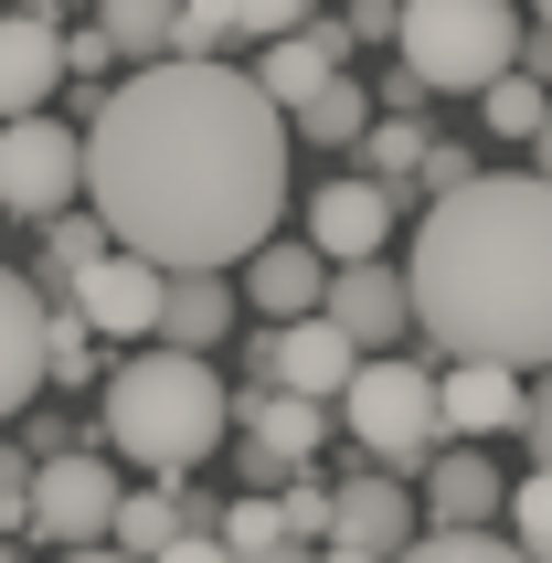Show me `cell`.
Masks as SVG:
<instances>
[{"label": "cell", "mask_w": 552, "mask_h": 563, "mask_svg": "<svg viewBox=\"0 0 552 563\" xmlns=\"http://www.w3.org/2000/svg\"><path fill=\"white\" fill-rule=\"evenodd\" d=\"M0 563H11V532H0Z\"/></svg>", "instance_id": "cell-47"}, {"label": "cell", "mask_w": 552, "mask_h": 563, "mask_svg": "<svg viewBox=\"0 0 552 563\" xmlns=\"http://www.w3.org/2000/svg\"><path fill=\"white\" fill-rule=\"evenodd\" d=\"M96 383H107L96 446H118L128 468H150V478H191L223 446V426H234L223 373L202 351H170V341H150L139 362H118V373H96Z\"/></svg>", "instance_id": "cell-3"}, {"label": "cell", "mask_w": 552, "mask_h": 563, "mask_svg": "<svg viewBox=\"0 0 552 563\" xmlns=\"http://www.w3.org/2000/svg\"><path fill=\"white\" fill-rule=\"evenodd\" d=\"M340 64H351V32H340V22H298V32H266L245 75H255L266 107H298V96L319 86V75H340Z\"/></svg>", "instance_id": "cell-17"}, {"label": "cell", "mask_w": 552, "mask_h": 563, "mask_svg": "<svg viewBox=\"0 0 552 563\" xmlns=\"http://www.w3.org/2000/svg\"><path fill=\"white\" fill-rule=\"evenodd\" d=\"M64 298H75V319H86L96 341H150L159 266H150V255H128V245H107V255H86V266L64 277Z\"/></svg>", "instance_id": "cell-8"}, {"label": "cell", "mask_w": 552, "mask_h": 563, "mask_svg": "<svg viewBox=\"0 0 552 563\" xmlns=\"http://www.w3.org/2000/svg\"><path fill=\"white\" fill-rule=\"evenodd\" d=\"M542 107H552V86H542V75H521V64H499L489 86H478L489 139H531V128H542Z\"/></svg>", "instance_id": "cell-27"}, {"label": "cell", "mask_w": 552, "mask_h": 563, "mask_svg": "<svg viewBox=\"0 0 552 563\" xmlns=\"http://www.w3.org/2000/svg\"><path fill=\"white\" fill-rule=\"evenodd\" d=\"M308 563H383V553H351V542H308Z\"/></svg>", "instance_id": "cell-42"}, {"label": "cell", "mask_w": 552, "mask_h": 563, "mask_svg": "<svg viewBox=\"0 0 552 563\" xmlns=\"http://www.w3.org/2000/svg\"><path fill=\"white\" fill-rule=\"evenodd\" d=\"M234 266H245L234 298L266 309V319H308V309H319V287H330V255L308 245V234H266V245H245Z\"/></svg>", "instance_id": "cell-12"}, {"label": "cell", "mask_w": 552, "mask_h": 563, "mask_svg": "<svg viewBox=\"0 0 552 563\" xmlns=\"http://www.w3.org/2000/svg\"><path fill=\"white\" fill-rule=\"evenodd\" d=\"M234 563H308V542H266V553H234Z\"/></svg>", "instance_id": "cell-43"}, {"label": "cell", "mask_w": 552, "mask_h": 563, "mask_svg": "<svg viewBox=\"0 0 552 563\" xmlns=\"http://www.w3.org/2000/svg\"><path fill=\"white\" fill-rule=\"evenodd\" d=\"M213 542H223V553H266V542H287V532H276V489H234V500L213 510Z\"/></svg>", "instance_id": "cell-30"}, {"label": "cell", "mask_w": 552, "mask_h": 563, "mask_svg": "<svg viewBox=\"0 0 552 563\" xmlns=\"http://www.w3.org/2000/svg\"><path fill=\"white\" fill-rule=\"evenodd\" d=\"M319 319H330L351 351H394L404 330H415V309H404V266H383V255H351V266H330V287H319Z\"/></svg>", "instance_id": "cell-9"}, {"label": "cell", "mask_w": 552, "mask_h": 563, "mask_svg": "<svg viewBox=\"0 0 552 563\" xmlns=\"http://www.w3.org/2000/svg\"><path fill=\"white\" fill-rule=\"evenodd\" d=\"M54 446H75V426L43 415V394H32V405H22V457H54Z\"/></svg>", "instance_id": "cell-37"}, {"label": "cell", "mask_w": 552, "mask_h": 563, "mask_svg": "<svg viewBox=\"0 0 552 563\" xmlns=\"http://www.w3.org/2000/svg\"><path fill=\"white\" fill-rule=\"evenodd\" d=\"M394 181H372V170H351V181L308 191V245L330 255V266H351V255H383L394 245Z\"/></svg>", "instance_id": "cell-11"}, {"label": "cell", "mask_w": 552, "mask_h": 563, "mask_svg": "<svg viewBox=\"0 0 552 563\" xmlns=\"http://www.w3.org/2000/svg\"><path fill=\"white\" fill-rule=\"evenodd\" d=\"M467 170H478V159H467L457 139H435V128H426V159H415V181H404V191H426V202H435V191H457Z\"/></svg>", "instance_id": "cell-33"}, {"label": "cell", "mask_w": 552, "mask_h": 563, "mask_svg": "<svg viewBox=\"0 0 552 563\" xmlns=\"http://www.w3.org/2000/svg\"><path fill=\"white\" fill-rule=\"evenodd\" d=\"M394 563H521V553H510V532H415Z\"/></svg>", "instance_id": "cell-32"}, {"label": "cell", "mask_w": 552, "mask_h": 563, "mask_svg": "<svg viewBox=\"0 0 552 563\" xmlns=\"http://www.w3.org/2000/svg\"><path fill=\"white\" fill-rule=\"evenodd\" d=\"M64 202H86V139L64 118H0V213L11 223H54Z\"/></svg>", "instance_id": "cell-6"}, {"label": "cell", "mask_w": 552, "mask_h": 563, "mask_svg": "<svg viewBox=\"0 0 552 563\" xmlns=\"http://www.w3.org/2000/svg\"><path fill=\"white\" fill-rule=\"evenodd\" d=\"M234 415H245V437L266 446L276 468H308V457L330 446V405H308V394H276V383L234 394Z\"/></svg>", "instance_id": "cell-20"}, {"label": "cell", "mask_w": 552, "mask_h": 563, "mask_svg": "<svg viewBox=\"0 0 552 563\" xmlns=\"http://www.w3.org/2000/svg\"><path fill=\"white\" fill-rule=\"evenodd\" d=\"M86 255H107V223H96L86 202H64V213L43 223V266H32V287H43V298H64V277H75Z\"/></svg>", "instance_id": "cell-26"}, {"label": "cell", "mask_w": 552, "mask_h": 563, "mask_svg": "<svg viewBox=\"0 0 552 563\" xmlns=\"http://www.w3.org/2000/svg\"><path fill=\"white\" fill-rule=\"evenodd\" d=\"M276 532L287 542H330V478H308V468L276 478Z\"/></svg>", "instance_id": "cell-31"}, {"label": "cell", "mask_w": 552, "mask_h": 563, "mask_svg": "<svg viewBox=\"0 0 552 563\" xmlns=\"http://www.w3.org/2000/svg\"><path fill=\"white\" fill-rule=\"evenodd\" d=\"M75 139H86V213L107 223V245L150 266H234L245 245H266L298 150L287 107H266L234 54L139 64L128 86L96 96V128Z\"/></svg>", "instance_id": "cell-1"}, {"label": "cell", "mask_w": 552, "mask_h": 563, "mask_svg": "<svg viewBox=\"0 0 552 563\" xmlns=\"http://www.w3.org/2000/svg\"><path fill=\"white\" fill-rule=\"evenodd\" d=\"M107 64H118V54H107V32H64V75H107Z\"/></svg>", "instance_id": "cell-38"}, {"label": "cell", "mask_w": 552, "mask_h": 563, "mask_svg": "<svg viewBox=\"0 0 552 563\" xmlns=\"http://www.w3.org/2000/svg\"><path fill=\"white\" fill-rule=\"evenodd\" d=\"M234 43H245V32H234V0H170V54L223 64Z\"/></svg>", "instance_id": "cell-28"}, {"label": "cell", "mask_w": 552, "mask_h": 563, "mask_svg": "<svg viewBox=\"0 0 552 563\" xmlns=\"http://www.w3.org/2000/svg\"><path fill=\"white\" fill-rule=\"evenodd\" d=\"M54 563H128V553H96V542H75V553H54Z\"/></svg>", "instance_id": "cell-45"}, {"label": "cell", "mask_w": 552, "mask_h": 563, "mask_svg": "<svg viewBox=\"0 0 552 563\" xmlns=\"http://www.w3.org/2000/svg\"><path fill=\"white\" fill-rule=\"evenodd\" d=\"M96 373H107V341H96L86 319H75V298H43V383L86 394Z\"/></svg>", "instance_id": "cell-23"}, {"label": "cell", "mask_w": 552, "mask_h": 563, "mask_svg": "<svg viewBox=\"0 0 552 563\" xmlns=\"http://www.w3.org/2000/svg\"><path fill=\"white\" fill-rule=\"evenodd\" d=\"M107 510H118V468L96 457V437L32 457V500H22V532L75 553V542H107Z\"/></svg>", "instance_id": "cell-7"}, {"label": "cell", "mask_w": 552, "mask_h": 563, "mask_svg": "<svg viewBox=\"0 0 552 563\" xmlns=\"http://www.w3.org/2000/svg\"><path fill=\"white\" fill-rule=\"evenodd\" d=\"M415 478H426V500H415V521H426V532H489V521H499V489H510L478 446H435Z\"/></svg>", "instance_id": "cell-13"}, {"label": "cell", "mask_w": 552, "mask_h": 563, "mask_svg": "<svg viewBox=\"0 0 552 563\" xmlns=\"http://www.w3.org/2000/svg\"><path fill=\"white\" fill-rule=\"evenodd\" d=\"M404 309L446 362H552V181L467 170L435 191L404 255Z\"/></svg>", "instance_id": "cell-2"}, {"label": "cell", "mask_w": 552, "mask_h": 563, "mask_svg": "<svg viewBox=\"0 0 552 563\" xmlns=\"http://www.w3.org/2000/svg\"><path fill=\"white\" fill-rule=\"evenodd\" d=\"M340 32H351V43H394V0H351V22H340Z\"/></svg>", "instance_id": "cell-40"}, {"label": "cell", "mask_w": 552, "mask_h": 563, "mask_svg": "<svg viewBox=\"0 0 552 563\" xmlns=\"http://www.w3.org/2000/svg\"><path fill=\"white\" fill-rule=\"evenodd\" d=\"M510 64H521V75H542V86H552V22H531V32H521V54H510Z\"/></svg>", "instance_id": "cell-41"}, {"label": "cell", "mask_w": 552, "mask_h": 563, "mask_svg": "<svg viewBox=\"0 0 552 563\" xmlns=\"http://www.w3.org/2000/svg\"><path fill=\"white\" fill-rule=\"evenodd\" d=\"M330 405H340L351 446H362L383 478H415L435 457V373H426V362H383V351H362Z\"/></svg>", "instance_id": "cell-5"}, {"label": "cell", "mask_w": 552, "mask_h": 563, "mask_svg": "<svg viewBox=\"0 0 552 563\" xmlns=\"http://www.w3.org/2000/svg\"><path fill=\"white\" fill-rule=\"evenodd\" d=\"M22 500H32V457L0 446V532H22Z\"/></svg>", "instance_id": "cell-36"}, {"label": "cell", "mask_w": 552, "mask_h": 563, "mask_svg": "<svg viewBox=\"0 0 552 563\" xmlns=\"http://www.w3.org/2000/svg\"><path fill=\"white\" fill-rule=\"evenodd\" d=\"M521 426H531V468H552V362L542 383H521Z\"/></svg>", "instance_id": "cell-35"}, {"label": "cell", "mask_w": 552, "mask_h": 563, "mask_svg": "<svg viewBox=\"0 0 552 563\" xmlns=\"http://www.w3.org/2000/svg\"><path fill=\"white\" fill-rule=\"evenodd\" d=\"M351 150H362V170H372V181H394V202H404L415 159H426V118H404V107H372V128L351 139Z\"/></svg>", "instance_id": "cell-24"}, {"label": "cell", "mask_w": 552, "mask_h": 563, "mask_svg": "<svg viewBox=\"0 0 552 563\" xmlns=\"http://www.w3.org/2000/svg\"><path fill=\"white\" fill-rule=\"evenodd\" d=\"M32 394H43V287L0 266V415H22Z\"/></svg>", "instance_id": "cell-19"}, {"label": "cell", "mask_w": 552, "mask_h": 563, "mask_svg": "<svg viewBox=\"0 0 552 563\" xmlns=\"http://www.w3.org/2000/svg\"><path fill=\"white\" fill-rule=\"evenodd\" d=\"M531 159H542V181H552V107H542V128H531Z\"/></svg>", "instance_id": "cell-44"}, {"label": "cell", "mask_w": 552, "mask_h": 563, "mask_svg": "<svg viewBox=\"0 0 552 563\" xmlns=\"http://www.w3.org/2000/svg\"><path fill=\"white\" fill-rule=\"evenodd\" d=\"M96 32L118 64H159L170 54V0H96Z\"/></svg>", "instance_id": "cell-25"}, {"label": "cell", "mask_w": 552, "mask_h": 563, "mask_svg": "<svg viewBox=\"0 0 552 563\" xmlns=\"http://www.w3.org/2000/svg\"><path fill=\"white\" fill-rule=\"evenodd\" d=\"M170 532H181V489H170V478H150V489H118V510H107V553L150 563Z\"/></svg>", "instance_id": "cell-22"}, {"label": "cell", "mask_w": 552, "mask_h": 563, "mask_svg": "<svg viewBox=\"0 0 552 563\" xmlns=\"http://www.w3.org/2000/svg\"><path fill=\"white\" fill-rule=\"evenodd\" d=\"M234 277L223 266H159V319H150V341H170V351H213L223 330H234Z\"/></svg>", "instance_id": "cell-15"}, {"label": "cell", "mask_w": 552, "mask_h": 563, "mask_svg": "<svg viewBox=\"0 0 552 563\" xmlns=\"http://www.w3.org/2000/svg\"><path fill=\"white\" fill-rule=\"evenodd\" d=\"M11 11H43V22H54V11H64V0H11Z\"/></svg>", "instance_id": "cell-46"}, {"label": "cell", "mask_w": 552, "mask_h": 563, "mask_svg": "<svg viewBox=\"0 0 552 563\" xmlns=\"http://www.w3.org/2000/svg\"><path fill=\"white\" fill-rule=\"evenodd\" d=\"M150 563H234V553H223V542L213 532H170V542H159V553Z\"/></svg>", "instance_id": "cell-39"}, {"label": "cell", "mask_w": 552, "mask_h": 563, "mask_svg": "<svg viewBox=\"0 0 552 563\" xmlns=\"http://www.w3.org/2000/svg\"><path fill=\"white\" fill-rule=\"evenodd\" d=\"M394 43L426 96H478L521 54V11L510 0H394Z\"/></svg>", "instance_id": "cell-4"}, {"label": "cell", "mask_w": 552, "mask_h": 563, "mask_svg": "<svg viewBox=\"0 0 552 563\" xmlns=\"http://www.w3.org/2000/svg\"><path fill=\"white\" fill-rule=\"evenodd\" d=\"M362 128H372V86L351 75V64H340V75H319V86L287 107V139H308V150H351Z\"/></svg>", "instance_id": "cell-21"}, {"label": "cell", "mask_w": 552, "mask_h": 563, "mask_svg": "<svg viewBox=\"0 0 552 563\" xmlns=\"http://www.w3.org/2000/svg\"><path fill=\"white\" fill-rule=\"evenodd\" d=\"M499 510H510V553L552 563V468H531L521 489H499Z\"/></svg>", "instance_id": "cell-29"}, {"label": "cell", "mask_w": 552, "mask_h": 563, "mask_svg": "<svg viewBox=\"0 0 552 563\" xmlns=\"http://www.w3.org/2000/svg\"><path fill=\"white\" fill-rule=\"evenodd\" d=\"M351 362H362V351L340 341L319 309L308 319H266V341H255V373H266L276 394H308V405H330L340 383H351Z\"/></svg>", "instance_id": "cell-10"}, {"label": "cell", "mask_w": 552, "mask_h": 563, "mask_svg": "<svg viewBox=\"0 0 552 563\" xmlns=\"http://www.w3.org/2000/svg\"><path fill=\"white\" fill-rule=\"evenodd\" d=\"M330 542L394 563L404 542H415V489H404V478H383V468H351V478L330 489Z\"/></svg>", "instance_id": "cell-14"}, {"label": "cell", "mask_w": 552, "mask_h": 563, "mask_svg": "<svg viewBox=\"0 0 552 563\" xmlns=\"http://www.w3.org/2000/svg\"><path fill=\"white\" fill-rule=\"evenodd\" d=\"M521 426V373L510 362H446L435 373V437H510Z\"/></svg>", "instance_id": "cell-16"}, {"label": "cell", "mask_w": 552, "mask_h": 563, "mask_svg": "<svg viewBox=\"0 0 552 563\" xmlns=\"http://www.w3.org/2000/svg\"><path fill=\"white\" fill-rule=\"evenodd\" d=\"M531 11H542V22H552V0H531Z\"/></svg>", "instance_id": "cell-48"}, {"label": "cell", "mask_w": 552, "mask_h": 563, "mask_svg": "<svg viewBox=\"0 0 552 563\" xmlns=\"http://www.w3.org/2000/svg\"><path fill=\"white\" fill-rule=\"evenodd\" d=\"M54 86H64V22H43V11H11V22H0V118L54 107Z\"/></svg>", "instance_id": "cell-18"}, {"label": "cell", "mask_w": 552, "mask_h": 563, "mask_svg": "<svg viewBox=\"0 0 552 563\" xmlns=\"http://www.w3.org/2000/svg\"><path fill=\"white\" fill-rule=\"evenodd\" d=\"M308 22V0H234V32L245 43H266V32H298Z\"/></svg>", "instance_id": "cell-34"}]
</instances>
